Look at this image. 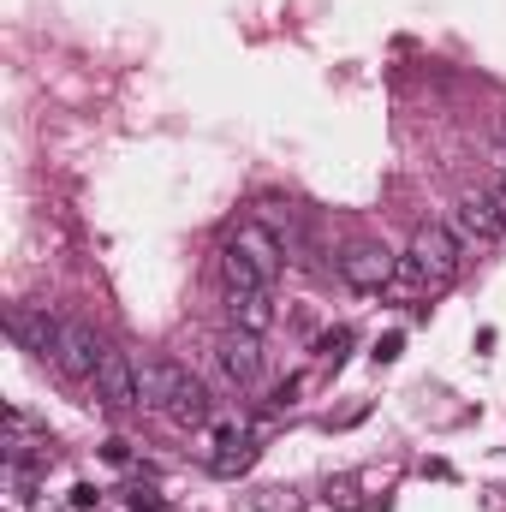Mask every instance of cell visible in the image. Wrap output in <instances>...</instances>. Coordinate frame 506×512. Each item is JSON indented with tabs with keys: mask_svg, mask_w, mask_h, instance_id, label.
Wrapping results in <instances>:
<instances>
[{
	"mask_svg": "<svg viewBox=\"0 0 506 512\" xmlns=\"http://www.w3.org/2000/svg\"><path fill=\"white\" fill-rule=\"evenodd\" d=\"M221 280H227V292H274V274L239 245H221Z\"/></svg>",
	"mask_w": 506,
	"mask_h": 512,
	"instance_id": "obj_10",
	"label": "cell"
},
{
	"mask_svg": "<svg viewBox=\"0 0 506 512\" xmlns=\"http://www.w3.org/2000/svg\"><path fill=\"white\" fill-rule=\"evenodd\" d=\"M66 507H72V512H102V489H96V483H72Z\"/></svg>",
	"mask_w": 506,
	"mask_h": 512,
	"instance_id": "obj_17",
	"label": "cell"
},
{
	"mask_svg": "<svg viewBox=\"0 0 506 512\" xmlns=\"http://www.w3.org/2000/svg\"><path fill=\"white\" fill-rule=\"evenodd\" d=\"M256 465L251 423L245 417H209V471L215 477H239Z\"/></svg>",
	"mask_w": 506,
	"mask_h": 512,
	"instance_id": "obj_5",
	"label": "cell"
},
{
	"mask_svg": "<svg viewBox=\"0 0 506 512\" xmlns=\"http://www.w3.org/2000/svg\"><path fill=\"white\" fill-rule=\"evenodd\" d=\"M102 358H108V346L96 340V328L72 316V322L60 328V346H54V370H60L66 382H96Z\"/></svg>",
	"mask_w": 506,
	"mask_h": 512,
	"instance_id": "obj_4",
	"label": "cell"
},
{
	"mask_svg": "<svg viewBox=\"0 0 506 512\" xmlns=\"http://www.w3.org/2000/svg\"><path fill=\"white\" fill-rule=\"evenodd\" d=\"M364 483H370V477H334V483L322 489V501H328V507H340V512H364V507H370Z\"/></svg>",
	"mask_w": 506,
	"mask_h": 512,
	"instance_id": "obj_14",
	"label": "cell"
},
{
	"mask_svg": "<svg viewBox=\"0 0 506 512\" xmlns=\"http://www.w3.org/2000/svg\"><path fill=\"white\" fill-rule=\"evenodd\" d=\"M399 352H405V334L393 328V334H381V340H376V352H370V358H376V364H393Z\"/></svg>",
	"mask_w": 506,
	"mask_h": 512,
	"instance_id": "obj_18",
	"label": "cell"
},
{
	"mask_svg": "<svg viewBox=\"0 0 506 512\" xmlns=\"http://www.w3.org/2000/svg\"><path fill=\"white\" fill-rule=\"evenodd\" d=\"M102 459H108V465H126V459H131L126 441H108V447H102Z\"/></svg>",
	"mask_w": 506,
	"mask_h": 512,
	"instance_id": "obj_19",
	"label": "cell"
},
{
	"mask_svg": "<svg viewBox=\"0 0 506 512\" xmlns=\"http://www.w3.org/2000/svg\"><path fill=\"white\" fill-rule=\"evenodd\" d=\"M227 245H239L245 256H256V262H262V268H268V274L280 280V268H286V245H280V239H274V233H268L262 221H239Z\"/></svg>",
	"mask_w": 506,
	"mask_h": 512,
	"instance_id": "obj_11",
	"label": "cell"
},
{
	"mask_svg": "<svg viewBox=\"0 0 506 512\" xmlns=\"http://www.w3.org/2000/svg\"><path fill=\"white\" fill-rule=\"evenodd\" d=\"M251 512H304V495H292V489H256Z\"/></svg>",
	"mask_w": 506,
	"mask_h": 512,
	"instance_id": "obj_15",
	"label": "cell"
},
{
	"mask_svg": "<svg viewBox=\"0 0 506 512\" xmlns=\"http://www.w3.org/2000/svg\"><path fill=\"white\" fill-rule=\"evenodd\" d=\"M215 370H221L227 387H256V376H262V334L233 328V334L215 346Z\"/></svg>",
	"mask_w": 506,
	"mask_h": 512,
	"instance_id": "obj_7",
	"label": "cell"
},
{
	"mask_svg": "<svg viewBox=\"0 0 506 512\" xmlns=\"http://www.w3.org/2000/svg\"><path fill=\"white\" fill-rule=\"evenodd\" d=\"M447 227L459 233V245L471 251V245H495V239H506V209L501 197L483 185V191H465L459 203H453V215H447Z\"/></svg>",
	"mask_w": 506,
	"mask_h": 512,
	"instance_id": "obj_3",
	"label": "cell"
},
{
	"mask_svg": "<svg viewBox=\"0 0 506 512\" xmlns=\"http://www.w3.org/2000/svg\"><path fill=\"white\" fill-rule=\"evenodd\" d=\"M137 393H143V405L149 411H161V417H173L179 429H209V417H215V405H209V387L197 382L185 364H137Z\"/></svg>",
	"mask_w": 506,
	"mask_h": 512,
	"instance_id": "obj_2",
	"label": "cell"
},
{
	"mask_svg": "<svg viewBox=\"0 0 506 512\" xmlns=\"http://www.w3.org/2000/svg\"><path fill=\"white\" fill-rule=\"evenodd\" d=\"M393 274H399V256L387 251V245H376V239H364V245H352V251L340 256V280L358 286V292L393 286Z\"/></svg>",
	"mask_w": 506,
	"mask_h": 512,
	"instance_id": "obj_6",
	"label": "cell"
},
{
	"mask_svg": "<svg viewBox=\"0 0 506 512\" xmlns=\"http://www.w3.org/2000/svg\"><path fill=\"white\" fill-rule=\"evenodd\" d=\"M96 399H102L108 411L143 405V393H137V364H131L126 352H108V358H102V370H96Z\"/></svg>",
	"mask_w": 506,
	"mask_h": 512,
	"instance_id": "obj_9",
	"label": "cell"
},
{
	"mask_svg": "<svg viewBox=\"0 0 506 512\" xmlns=\"http://www.w3.org/2000/svg\"><path fill=\"white\" fill-rule=\"evenodd\" d=\"M227 316L245 334H268L274 328V292H227Z\"/></svg>",
	"mask_w": 506,
	"mask_h": 512,
	"instance_id": "obj_12",
	"label": "cell"
},
{
	"mask_svg": "<svg viewBox=\"0 0 506 512\" xmlns=\"http://www.w3.org/2000/svg\"><path fill=\"white\" fill-rule=\"evenodd\" d=\"M465 262V245L447 221H423L411 233V251L399 256V274H393V292H447L453 274Z\"/></svg>",
	"mask_w": 506,
	"mask_h": 512,
	"instance_id": "obj_1",
	"label": "cell"
},
{
	"mask_svg": "<svg viewBox=\"0 0 506 512\" xmlns=\"http://www.w3.org/2000/svg\"><path fill=\"white\" fill-rule=\"evenodd\" d=\"M6 328H12V340H18V352H30V358H48L54 364V346H60V316H48V310H30V304H18L12 316H6Z\"/></svg>",
	"mask_w": 506,
	"mask_h": 512,
	"instance_id": "obj_8",
	"label": "cell"
},
{
	"mask_svg": "<svg viewBox=\"0 0 506 512\" xmlns=\"http://www.w3.org/2000/svg\"><path fill=\"white\" fill-rule=\"evenodd\" d=\"M251 221H262V227H268V233H274V239L286 245V256L298 251V209H292V203L268 197V203H256V215H251Z\"/></svg>",
	"mask_w": 506,
	"mask_h": 512,
	"instance_id": "obj_13",
	"label": "cell"
},
{
	"mask_svg": "<svg viewBox=\"0 0 506 512\" xmlns=\"http://www.w3.org/2000/svg\"><path fill=\"white\" fill-rule=\"evenodd\" d=\"M346 346H352V328H334V334H322V346H316V358L340 370V358H346Z\"/></svg>",
	"mask_w": 506,
	"mask_h": 512,
	"instance_id": "obj_16",
	"label": "cell"
},
{
	"mask_svg": "<svg viewBox=\"0 0 506 512\" xmlns=\"http://www.w3.org/2000/svg\"><path fill=\"white\" fill-rule=\"evenodd\" d=\"M495 173H501V179H506V143H501V149H495Z\"/></svg>",
	"mask_w": 506,
	"mask_h": 512,
	"instance_id": "obj_20",
	"label": "cell"
}]
</instances>
